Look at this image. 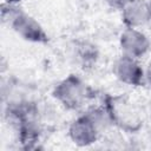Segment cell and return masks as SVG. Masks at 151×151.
<instances>
[{
  "mask_svg": "<svg viewBox=\"0 0 151 151\" xmlns=\"http://www.w3.org/2000/svg\"><path fill=\"white\" fill-rule=\"evenodd\" d=\"M106 110L112 124L117 125L122 130L133 132L140 129L143 123L140 113L126 98L122 96L111 97L106 103Z\"/></svg>",
  "mask_w": 151,
  "mask_h": 151,
  "instance_id": "6da1fadb",
  "label": "cell"
},
{
  "mask_svg": "<svg viewBox=\"0 0 151 151\" xmlns=\"http://www.w3.org/2000/svg\"><path fill=\"white\" fill-rule=\"evenodd\" d=\"M53 97L64 107L76 110L86 99V85L79 77L71 74L54 87Z\"/></svg>",
  "mask_w": 151,
  "mask_h": 151,
  "instance_id": "7a4b0ae2",
  "label": "cell"
},
{
  "mask_svg": "<svg viewBox=\"0 0 151 151\" xmlns=\"http://www.w3.org/2000/svg\"><path fill=\"white\" fill-rule=\"evenodd\" d=\"M12 29L22 39L31 42H46L48 35L42 26L31 15L20 11L8 24Z\"/></svg>",
  "mask_w": 151,
  "mask_h": 151,
  "instance_id": "3957f363",
  "label": "cell"
},
{
  "mask_svg": "<svg viewBox=\"0 0 151 151\" xmlns=\"http://www.w3.org/2000/svg\"><path fill=\"white\" fill-rule=\"evenodd\" d=\"M100 132V129L87 112L76 119L68 129L71 140L78 146H88L93 144L98 139Z\"/></svg>",
  "mask_w": 151,
  "mask_h": 151,
  "instance_id": "277c9868",
  "label": "cell"
},
{
  "mask_svg": "<svg viewBox=\"0 0 151 151\" xmlns=\"http://www.w3.org/2000/svg\"><path fill=\"white\" fill-rule=\"evenodd\" d=\"M113 73L124 84L130 86H139L145 79V72L138 59L123 54L113 65Z\"/></svg>",
  "mask_w": 151,
  "mask_h": 151,
  "instance_id": "5b68a950",
  "label": "cell"
},
{
  "mask_svg": "<svg viewBox=\"0 0 151 151\" xmlns=\"http://www.w3.org/2000/svg\"><path fill=\"white\" fill-rule=\"evenodd\" d=\"M123 54L133 57L136 59L145 55L150 48V40L142 31L132 27H126L119 38Z\"/></svg>",
  "mask_w": 151,
  "mask_h": 151,
  "instance_id": "8992f818",
  "label": "cell"
},
{
  "mask_svg": "<svg viewBox=\"0 0 151 151\" xmlns=\"http://www.w3.org/2000/svg\"><path fill=\"white\" fill-rule=\"evenodd\" d=\"M151 17V5L143 0H130L122 8V18L126 27L137 28L146 25Z\"/></svg>",
  "mask_w": 151,
  "mask_h": 151,
  "instance_id": "52a82bcc",
  "label": "cell"
},
{
  "mask_svg": "<svg viewBox=\"0 0 151 151\" xmlns=\"http://www.w3.org/2000/svg\"><path fill=\"white\" fill-rule=\"evenodd\" d=\"M112 7H116V8H119V9H122L130 0H106Z\"/></svg>",
  "mask_w": 151,
  "mask_h": 151,
  "instance_id": "ba28073f",
  "label": "cell"
},
{
  "mask_svg": "<svg viewBox=\"0 0 151 151\" xmlns=\"http://www.w3.org/2000/svg\"><path fill=\"white\" fill-rule=\"evenodd\" d=\"M145 79L151 85V61H149V64L146 66V70H145Z\"/></svg>",
  "mask_w": 151,
  "mask_h": 151,
  "instance_id": "9c48e42d",
  "label": "cell"
},
{
  "mask_svg": "<svg viewBox=\"0 0 151 151\" xmlns=\"http://www.w3.org/2000/svg\"><path fill=\"white\" fill-rule=\"evenodd\" d=\"M20 1H22V0H6V2H8V4H14V5H18Z\"/></svg>",
  "mask_w": 151,
  "mask_h": 151,
  "instance_id": "30bf717a",
  "label": "cell"
},
{
  "mask_svg": "<svg viewBox=\"0 0 151 151\" xmlns=\"http://www.w3.org/2000/svg\"><path fill=\"white\" fill-rule=\"evenodd\" d=\"M147 25H150V26H151V17H150V20H149V22H147Z\"/></svg>",
  "mask_w": 151,
  "mask_h": 151,
  "instance_id": "8fae6325",
  "label": "cell"
}]
</instances>
